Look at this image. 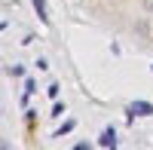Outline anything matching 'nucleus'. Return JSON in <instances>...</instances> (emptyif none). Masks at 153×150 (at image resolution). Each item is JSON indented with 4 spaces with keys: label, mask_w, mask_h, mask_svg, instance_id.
I'll return each instance as SVG.
<instances>
[{
    "label": "nucleus",
    "mask_w": 153,
    "mask_h": 150,
    "mask_svg": "<svg viewBox=\"0 0 153 150\" xmlns=\"http://www.w3.org/2000/svg\"><path fill=\"white\" fill-rule=\"evenodd\" d=\"M34 6H37V12H40V19L49 22V16H46V0H34Z\"/></svg>",
    "instance_id": "3"
},
{
    "label": "nucleus",
    "mask_w": 153,
    "mask_h": 150,
    "mask_svg": "<svg viewBox=\"0 0 153 150\" xmlns=\"http://www.w3.org/2000/svg\"><path fill=\"white\" fill-rule=\"evenodd\" d=\"M101 147H117V132L107 129L104 135H101Z\"/></svg>",
    "instance_id": "2"
},
{
    "label": "nucleus",
    "mask_w": 153,
    "mask_h": 150,
    "mask_svg": "<svg viewBox=\"0 0 153 150\" xmlns=\"http://www.w3.org/2000/svg\"><path fill=\"white\" fill-rule=\"evenodd\" d=\"M144 6H147V9H150V12H153V0H144Z\"/></svg>",
    "instance_id": "4"
},
{
    "label": "nucleus",
    "mask_w": 153,
    "mask_h": 150,
    "mask_svg": "<svg viewBox=\"0 0 153 150\" xmlns=\"http://www.w3.org/2000/svg\"><path fill=\"white\" fill-rule=\"evenodd\" d=\"M129 114H132V117H135V114L147 117V114H153V104H147V101H135V104L129 107Z\"/></svg>",
    "instance_id": "1"
}]
</instances>
